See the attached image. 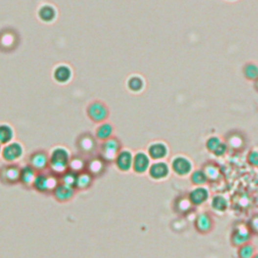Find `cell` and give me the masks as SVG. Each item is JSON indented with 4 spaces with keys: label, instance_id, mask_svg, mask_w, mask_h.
I'll list each match as a JSON object with an SVG mask.
<instances>
[{
    "label": "cell",
    "instance_id": "6da1fadb",
    "mask_svg": "<svg viewBox=\"0 0 258 258\" xmlns=\"http://www.w3.org/2000/svg\"><path fill=\"white\" fill-rule=\"evenodd\" d=\"M71 157L70 150L66 146H54L48 152V170L60 177L67 169H69Z\"/></svg>",
    "mask_w": 258,
    "mask_h": 258
},
{
    "label": "cell",
    "instance_id": "7a4b0ae2",
    "mask_svg": "<svg viewBox=\"0 0 258 258\" xmlns=\"http://www.w3.org/2000/svg\"><path fill=\"white\" fill-rule=\"evenodd\" d=\"M59 183V177L50 173L47 169L42 171V173H37V176L32 182L31 188L40 194H51Z\"/></svg>",
    "mask_w": 258,
    "mask_h": 258
},
{
    "label": "cell",
    "instance_id": "3957f363",
    "mask_svg": "<svg viewBox=\"0 0 258 258\" xmlns=\"http://www.w3.org/2000/svg\"><path fill=\"white\" fill-rule=\"evenodd\" d=\"M21 165L16 163L5 164L0 167V183L4 186L20 184Z\"/></svg>",
    "mask_w": 258,
    "mask_h": 258
},
{
    "label": "cell",
    "instance_id": "277c9868",
    "mask_svg": "<svg viewBox=\"0 0 258 258\" xmlns=\"http://www.w3.org/2000/svg\"><path fill=\"white\" fill-rule=\"evenodd\" d=\"M121 150V144L117 139L110 137L109 140L102 141L100 145V158L107 163H112L115 161L118 153Z\"/></svg>",
    "mask_w": 258,
    "mask_h": 258
},
{
    "label": "cell",
    "instance_id": "5b68a950",
    "mask_svg": "<svg viewBox=\"0 0 258 258\" xmlns=\"http://www.w3.org/2000/svg\"><path fill=\"white\" fill-rule=\"evenodd\" d=\"M24 156V147L20 141H11L8 144L2 146L1 159L7 163H17Z\"/></svg>",
    "mask_w": 258,
    "mask_h": 258
},
{
    "label": "cell",
    "instance_id": "8992f818",
    "mask_svg": "<svg viewBox=\"0 0 258 258\" xmlns=\"http://www.w3.org/2000/svg\"><path fill=\"white\" fill-rule=\"evenodd\" d=\"M251 237L252 233L248 225L243 224V223H238L233 228V231L230 236V241L233 246L238 248L245 243L250 242Z\"/></svg>",
    "mask_w": 258,
    "mask_h": 258
},
{
    "label": "cell",
    "instance_id": "52a82bcc",
    "mask_svg": "<svg viewBox=\"0 0 258 258\" xmlns=\"http://www.w3.org/2000/svg\"><path fill=\"white\" fill-rule=\"evenodd\" d=\"M29 164L37 173H42L48 169V152L45 149H37L32 151L27 159Z\"/></svg>",
    "mask_w": 258,
    "mask_h": 258
},
{
    "label": "cell",
    "instance_id": "ba28073f",
    "mask_svg": "<svg viewBox=\"0 0 258 258\" xmlns=\"http://www.w3.org/2000/svg\"><path fill=\"white\" fill-rule=\"evenodd\" d=\"M87 114L93 122L102 123L108 118L109 111L105 104H103L102 102L95 101L88 106Z\"/></svg>",
    "mask_w": 258,
    "mask_h": 258
},
{
    "label": "cell",
    "instance_id": "9c48e42d",
    "mask_svg": "<svg viewBox=\"0 0 258 258\" xmlns=\"http://www.w3.org/2000/svg\"><path fill=\"white\" fill-rule=\"evenodd\" d=\"M214 225H215L214 219L212 215L208 212H204V213L199 214L194 222L195 229L201 234L210 233L213 230Z\"/></svg>",
    "mask_w": 258,
    "mask_h": 258
},
{
    "label": "cell",
    "instance_id": "30bf717a",
    "mask_svg": "<svg viewBox=\"0 0 258 258\" xmlns=\"http://www.w3.org/2000/svg\"><path fill=\"white\" fill-rule=\"evenodd\" d=\"M77 190L74 187H70L68 185L59 183L58 186L55 188V190L51 193L56 201L59 203H67L70 202L76 195Z\"/></svg>",
    "mask_w": 258,
    "mask_h": 258
},
{
    "label": "cell",
    "instance_id": "8fae6325",
    "mask_svg": "<svg viewBox=\"0 0 258 258\" xmlns=\"http://www.w3.org/2000/svg\"><path fill=\"white\" fill-rule=\"evenodd\" d=\"M72 68L67 64H60L55 67L53 71V79L56 83L60 85H66L70 83L73 78Z\"/></svg>",
    "mask_w": 258,
    "mask_h": 258
},
{
    "label": "cell",
    "instance_id": "7c38bea8",
    "mask_svg": "<svg viewBox=\"0 0 258 258\" xmlns=\"http://www.w3.org/2000/svg\"><path fill=\"white\" fill-rule=\"evenodd\" d=\"M171 169L179 177H187L193 171L192 162L185 157H177L171 162Z\"/></svg>",
    "mask_w": 258,
    "mask_h": 258
},
{
    "label": "cell",
    "instance_id": "4fadbf2b",
    "mask_svg": "<svg viewBox=\"0 0 258 258\" xmlns=\"http://www.w3.org/2000/svg\"><path fill=\"white\" fill-rule=\"evenodd\" d=\"M77 148L80 154H92L97 148V143L90 133H84L79 136L77 141Z\"/></svg>",
    "mask_w": 258,
    "mask_h": 258
},
{
    "label": "cell",
    "instance_id": "5bb4252c",
    "mask_svg": "<svg viewBox=\"0 0 258 258\" xmlns=\"http://www.w3.org/2000/svg\"><path fill=\"white\" fill-rule=\"evenodd\" d=\"M38 17L42 23L50 24L55 23L56 20L58 19V10L54 5L45 3L39 7Z\"/></svg>",
    "mask_w": 258,
    "mask_h": 258
},
{
    "label": "cell",
    "instance_id": "9a60e30c",
    "mask_svg": "<svg viewBox=\"0 0 258 258\" xmlns=\"http://www.w3.org/2000/svg\"><path fill=\"white\" fill-rule=\"evenodd\" d=\"M148 174L152 180L156 181L164 180L169 176V166L164 162L162 161L157 162L150 164L148 168Z\"/></svg>",
    "mask_w": 258,
    "mask_h": 258
},
{
    "label": "cell",
    "instance_id": "2e32d148",
    "mask_svg": "<svg viewBox=\"0 0 258 258\" xmlns=\"http://www.w3.org/2000/svg\"><path fill=\"white\" fill-rule=\"evenodd\" d=\"M150 166V158L147 153L140 151L133 156L132 169L136 174H144Z\"/></svg>",
    "mask_w": 258,
    "mask_h": 258
},
{
    "label": "cell",
    "instance_id": "e0dca14e",
    "mask_svg": "<svg viewBox=\"0 0 258 258\" xmlns=\"http://www.w3.org/2000/svg\"><path fill=\"white\" fill-rule=\"evenodd\" d=\"M114 162L120 171L127 173L132 169L133 154L129 150H120Z\"/></svg>",
    "mask_w": 258,
    "mask_h": 258
},
{
    "label": "cell",
    "instance_id": "ac0fdd59",
    "mask_svg": "<svg viewBox=\"0 0 258 258\" xmlns=\"http://www.w3.org/2000/svg\"><path fill=\"white\" fill-rule=\"evenodd\" d=\"M194 207L195 206L192 204L190 199H188V196L186 195H181L177 197L173 204L174 211L181 216H186L193 210Z\"/></svg>",
    "mask_w": 258,
    "mask_h": 258
},
{
    "label": "cell",
    "instance_id": "d6986e66",
    "mask_svg": "<svg viewBox=\"0 0 258 258\" xmlns=\"http://www.w3.org/2000/svg\"><path fill=\"white\" fill-rule=\"evenodd\" d=\"M188 196L194 206H201L208 201L210 197V193L208 191V188H206L203 186H199L195 188L194 190H192Z\"/></svg>",
    "mask_w": 258,
    "mask_h": 258
},
{
    "label": "cell",
    "instance_id": "ffe728a7",
    "mask_svg": "<svg viewBox=\"0 0 258 258\" xmlns=\"http://www.w3.org/2000/svg\"><path fill=\"white\" fill-rule=\"evenodd\" d=\"M105 169H106V163L100 157L88 161L87 166H86V170L89 171V173L94 177V179L101 177L105 173Z\"/></svg>",
    "mask_w": 258,
    "mask_h": 258
},
{
    "label": "cell",
    "instance_id": "44dd1931",
    "mask_svg": "<svg viewBox=\"0 0 258 258\" xmlns=\"http://www.w3.org/2000/svg\"><path fill=\"white\" fill-rule=\"evenodd\" d=\"M168 154V148L164 143L157 142L152 143L148 147V156L153 161H163L165 159Z\"/></svg>",
    "mask_w": 258,
    "mask_h": 258
},
{
    "label": "cell",
    "instance_id": "7402d4cb",
    "mask_svg": "<svg viewBox=\"0 0 258 258\" xmlns=\"http://www.w3.org/2000/svg\"><path fill=\"white\" fill-rule=\"evenodd\" d=\"M37 176V171L34 170L29 164H24L21 166L20 173V184L24 188H31L32 182Z\"/></svg>",
    "mask_w": 258,
    "mask_h": 258
},
{
    "label": "cell",
    "instance_id": "603a6c76",
    "mask_svg": "<svg viewBox=\"0 0 258 258\" xmlns=\"http://www.w3.org/2000/svg\"><path fill=\"white\" fill-rule=\"evenodd\" d=\"M94 177L87 170L81 171L77 175V181L75 185V188L77 191H86L93 185Z\"/></svg>",
    "mask_w": 258,
    "mask_h": 258
},
{
    "label": "cell",
    "instance_id": "cb8c5ba5",
    "mask_svg": "<svg viewBox=\"0 0 258 258\" xmlns=\"http://www.w3.org/2000/svg\"><path fill=\"white\" fill-rule=\"evenodd\" d=\"M14 128L8 123H0V144L2 146L14 141Z\"/></svg>",
    "mask_w": 258,
    "mask_h": 258
},
{
    "label": "cell",
    "instance_id": "d4e9b609",
    "mask_svg": "<svg viewBox=\"0 0 258 258\" xmlns=\"http://www.w3.org/2000/svg\"><path fill=\"white\" fill-rule=\"evenodd\" d=\"M202 169L205 173L206 177H207L208 182H217L221 179L220 167L214 163L205 164Z\"/></svg>",
    "mask_w": 258,
    "mask_h": 258
},
{
    "label": "cell",
    "instance_id": "484cf974",
    "mask_svg": "<svg viewBox=\"0 0 258 258\" xmlns=\"http://www.w3.org/2000/svg\"><path fill=\"white\" fill-rule=\"evenodd\" d=\"M16 46V36L12 32H2L0 34V49L9 50Z\"/></svg>",
    "mask_w": 258,
    "mask_h": 258
},
{
    "label": "cell",
    "instance_id": "4316f807",
    "mask_svg": "<svg viewBox=\"0 0 258 258\" xmlns=\"http://www.w3.org/2000/svg\"><path fill=\"white\" fill-rule=\"evenodd\" d=\"M113 134V126L110 123L102 122L96 129V139L104 141L112 137Z\"/></svg>",
    "mask_w": 258,
    "mask_h": 258
},
{
    "label": "cell",
    "instance_id": "83f0119b",
    "mask_svg": "<svg viewBox=\"0 0 258 258\" xmlns=\"http://www.w3.org/2000/svg\"><path fill=\"white\" fill-rule=\"evenodd\" d=\"M86 166H87V162L83 158L81 154H76V156H72L70 160V164H69V168L74 170L75 173L79 174L81 171L86 170Z\"/></svg>",
    "mask_w": 258,
    "mask_h": 258
},
{
    "label": "cell",
    "instance_id": "f1b7e54d",
    "mask_svg": "<svg viewBox=\"0 0 258 258\" xmlns=\"http://www.w3.org/2000/svg\"><path fill=\"white\" fill-rule=\"evenodd\" d=\"M77 173H75L74 170L72 169H67L64 174H62L60 177H59V181L60 183L62 184H65V185H68L70 187H74L75 188V185H76V181H77Z\"/></svg>",
    "mask_w": 258,
    "mask_h": 258
},
{
    "label": "cell",
    "instance_id": "f546056e",
    "mask_svg": "<svg viewBox=\"0 0 258 258\" xmlns=\"http://www.w3.org/2000/svg\"><path fill=\"white\" fill-rule=\"evenodd\" d=\"M212 208L216 212H225L228 208V201L221 195H217L212 199Z\"/></svg>",
    "mask_w": 258,
    "mask_h": 258
},
{
    "label": "cell",
    "instance_id": "4dcf8cb0",
    "mask_svg": "<svg viewBox=\"0 0 258 258\" xmlns=\"http://www.w3.org/2000/svg\"><path fill=\"white\" fill-rule=\"evenodd\" d=\"M190 179H191L192 184L197 186V187L205 186L206 184L208 183V179H207V177H206L203 169H196V170L192 171Z\"/></svg>",
    "mask_w": 258,
    "mask_h": 258
},
{
    "label": "cell",
    "instance_id": "1f68e13d",
    "mask_svg": "<svg viewBox=\"0 0 258 258\" xmlns=\"http://www.w3.org/2000/svg\"><path fill=\"white\" fill-rule=\"evenodd\" d=\"M254 255H255V247L250 242L238 247L239 258H252Z\"/></svg>",
    "mask_w": 258,
    "mask_h": 258
},
{
    "label": "cell",
    "instance_id": "d6a6232c",
    "mask_svg": "<svg viewBox=\"0 0 258 258\" xmlns=\"http://www.w3.org/2000/svg\"><path fill=\"white\" fill-rule=\"evenodd\" d=\"M143 87V81L140 77H132L128 81V88L131 91H141Z\"/></svg>",
    "mask_w": 258,
    "mask_h": 258
},
{
    "label": "cell",
    "instance_id": "836d02e7",
    "mask_svg": "<svg viewBox=\"0 0 258 258\" xmlns=\"http://www.w3.org/2000/svg\"><path fill=\"white\" fill-rule=\"evenodd\" d=\"M228 144L235 149H240L243 146V139L239 135H233L228 139Z\"/></svg>",
    "mask_w": 258,
    "mask_h": 258
},
{
    "label": "cell",
    "instance_id": "e575fe53",
    "mask_svg": "<svg viewBox=\"0 0 258 258\" xmlns=\"http://www.w3.org/2000/svg\"><path fill=\"white\" fill-rule=\"evenodd\" d=\"M244 72H245V76L248 79L253 80L258 77V68L255 65H252V64L247 65L244 69Z\"/></svg>",
    "mask_w": 258,
    "mask_h": 258
},
{
    "label": "cell",
    "instance_id": "d590c367",
    "mask_svg": "<svg viewBox=\"0 0 258 258\" xmlns=\"http://www.w3.org/2000/svg\"><path fill=\"white\" fill-rule=\"evenodd\" d=\"M221 142L222 141L218 139V137L214 136V137H211V139L208 140L207 143H206V146H207V148H208L209 151H211V152L214 153L215 150L217 149V147L220 145Z\"/></svg>",
    "mask_w": 258,
    "mask_h": 258
},
{
    "label": "cell",
    "instance_id": "8d00e7d4",
    "mask_svg": "<svg viewBox=\"0 0 258 258\" xmlns=\"http://www.w3.org/2000/svg\"><path fill=\"white\" fill-rule=\"evenodd\" d=\"M248 164L254 167H258V151L251 150L247 156Z\"/></svg>",
    "mask_w": 258,
    "mask_h": 258
},
{
    "label": "cell",
    "instance_id": "74e56055",
    "mask_svg": "<svg viewBox=\"0 0 258 258\" xmlns=\"http://www.w3.org/2000/svg\"><path fill=\"white\" fill-rule=\"evenodd\" d=\"M248 227L252 234L258 235V215H255L251 218V220L249 221Z\"/></svg>",
    "mask_w": 258,
    "mask_h": 258
},
{
    "label": "cell",
    "instance_id": "f35d334b",
    "mask_svg": "<svg viewBox=\"0 0 258 258\" xmlns=\"http://www.w3.org/2000/svg\"><path fill=\"white\" fill-rule=\"evenodd\" d=\"M227 150H228V145L226 143H224V142H221L220 145L215 150L214 154L217 157H222V156H224V154L227 152Z\"/></svg>",
    "mask_w": 258,
    "mask_h": 258
},
{
    "label": "cell",
    "instance_id": "ab89813d",
    "mask_svg": "<svg viewBox=\"0 0 258 258\" xmlns=\"http://www.w3.org/2000/svg\"><path fill=\"white\" fill-rule=\"evenodd\" d=\"M1 152H2V145L0 144V158H1Z\"/></svg>",
    "mask_w": 258,
    "mask_h": 258
},
{
    "label": "cell",
    "instance_id": "60d3db41",
    "mask_svg": "<svg viewBox=\"0 0 258 258\" xmlns=\"http://www.w3.org/2000/svg\"><path fill=\"white\" fill-rule=\"evenodd\" d=\"M252 258H258V253H255V255Z\"/></svg>",
    "mask_w": 258,
    "mask_h": 258
},
{
    "label": "cell",
    "instance_id": "b9f144b4",
    "mask_svg": "<svg viewBox=\"0 0 258 258\" xmlns=\"http://www.w3.org/2000/svg\"><path fill=\"white\" fill-rule=\"evenodd\" d=\"M256 86H257V88H258V80H257V84H256Z\"/></svg>",
    "mask_w": 258,
    "mask_h": 258
}]
</instances>
